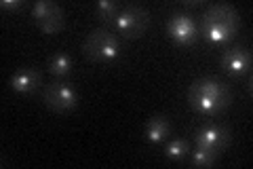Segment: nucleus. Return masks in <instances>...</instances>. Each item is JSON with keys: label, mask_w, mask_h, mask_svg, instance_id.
<instances>
[{"label": "nucleus", "mask_w": 253, "mask_h": 169, "mask_svg": "<svg viewBox=\"0 0 253 169\" xmlns=\"http://www.w3.org/2000/svg\"><path fill=\"white\" fill-rule=\"evenodd\" d=\"M190 106L201 116H217L230 106V91L217 78H199L188 93Z\"/></svg>", "instance_id": "1"}, {"label": "nucleus", "mask_w": 253, "mask_h": 169, "mask_svg": "<svg viewBox=\"0 0 253 169\" xmlns=\"http://www.w3.org/2000/svg\"><path fill=\"white\" fill-rule=\"evenodd\" d=\"M241 17L230 4H211L201 21V34L211 45H224L236 36Z\"/></svg>", "instance_id": "2"}, {"label": "nucleus", "mask_w": 253, "mask_h": 169, "mask_svg": "<svg viewBox=\"0 0 253 169\" xmlns=\"http://www.w3.org/2000/svg\"><path fill=\"white\" fill-rule=\"evenodd\" d=\"M83 53L91 61L110 63L118 57V53H121V43H118L116 34L110 28H97L84 38Z\"/></svg>", "instance_id": "3"}, {"label": "nucleus", "mask_w": 253, "mask_h": 169, "mask_svg": "<svg viewBox=\"0 0 253 169\" xmlns=\"http://www.w3.org/2000/svg\"><path fill=\"white\" fill-rule=\"evenodd\" d=\"M42 98L46 108H51L53 112H70L78 106V93L76 89L66 80H53V83L44 85V91H42Z\"/></svg>", "instance_id": "4"}, {"label": "nucleus", "mask_w": 253, "mask_h": 169, "mask_svg": "<svg viewBox=\"0 0 253 169\" xmlns=\"http://www.w3.org/2000/svg\"><path fill=\"white\" fill-rule=\"evenodd\" d=\"M150 23V13L139 4H129L125 9L118 11L116 19H114V26L116 30L121 32L123 36L126 38H137L146 32Z\"/></svg>", "instance_id": "5"}, {"label": "nucleus", "mask_w": 253, "mask_h": 169, "mask_svg": "<svg viewBox=\"0 0 253 169\" xmlns=\"http://www.w3.org/2000/svg\"><path fill=\"white\" fill-rule=\"evenodd\" d=\"M32 17H34L36 26L42 30V34H55L63 28V9L49 0H41L32 6Z\"/></svg>", "instance_id": "6"}, {"label": "nucleus", "mask_w": 253, "mask_h": 169, "mask_svg": "<svg viewBox=\"0 0 253 169\" xmlns=\"http://www.w3.org/2000/svg\"><path fill=\"white\" fill-rule=\"evenodd\" d=\"M194 144L196 148L209 150L215 157H219L230 144V131L221 125H207L194 133Z\"/></svg>", "instance_id": "7"}, {"label": "nucleus", "mask_w": 253, "mask_h": 169, "mask_svg": "<svg viewBox=\"0 0 253 169\" xmlns=\"http://www.w3.org/2000/svg\"><path fill=\"white\" fill-rule=\"evenodd\" d=\"M167 32L177 47H190L199 38V28H196V23L186 13L171 15V19L167 21Z\"/></svg>", "instance_id": "8"}, {"label": "nucleus", "mask_w": 253, "mask_h": 169, "mask_svg": "<svg viewBox=\"0 0 253 169\" xmlns=\"http://www.w3.org/2000/svg\"><path fill=\"white\" fill-rule=\"evenodd\" d=\"M221 66L228 74L232 76H245L249 74V68H251V53L243 47H232L228 49L224 55H221Z\"/></svg>", "instance_id": "9"}, {"label": "nucleus", "mask_w": 253, "mask_h": 169, "mask_svg": "<svg viewBox=\"0 0 253 169\" xmlns=\"http://www.w3.org/2000/svg\"><path fill=\"white\" fill-rule=\"evenodd\" d=\"M41 80L42 74L34 68H26V70H19L17 74H13L9 80V87L15 93H34L38 87H41Z\"/></svg>", "instance_id": "10"}, {"label": "nucleus", "mask_w": 253, "mask_h": 169, "mask_svg": "<svg viewBox=\"0 0 253 169\" xmlns=\"http://www.w3.org/2000/svg\"><path fill=\"white\" fill-rule=\"evenodd\" d=\"M171 133V123L167 116H152L146 123V129H144V138L150 144H161L169 138Z\"/></svg>", "instance_id": "11"}, {"label": "nucleus", "mask_w": 253, "mask_h": 169, "mask_svg": "<svg viewBox=\"0 0 253 169\" xmlns=\"http://www.w3.org/2000/svg\"><path fill=\"white\" fill-rule=\"evenodd\" d=\"M49 72L53 76H57V78L68 76L70 72H72V57H70L68 53L53 55V57L49 59Z\"/></svg>", "instance_id": "12"}, {"label": "nucleus", "mask_w": 253, "mask_h": 169, "mask_svg": "<svg viewBox=\"0 0 253 169\" xmlns=\"http://www.w3.org/2000/svg\"><path fill=\"white\" fill-rule=\"evenodd\" d=\"M95 11H97V17L101 21L110 23V21L116 19V15H118V11H121V9H118V4L112 2V0H99V2L95 4Z\"/></svg>", "instance_id": "13"}, {"label": "nucleus", "mask_w": 253, "mask_h": 169, "mask_svg": "<svg viewBox=\"0 0 253 169\" xmlns=\"http://www.w3.org/2000/svg\"><path fill=\"white\" fill-rule=\"evenodd\" d=\"M188 152H190L188 140L179 138V140H173L169 146H167V150H165V157H167L169 161H179V159H184Z\"/></svg>", "instance_id": "14"}, {"label": "nucleus", "mask_w": 253, "mask_h": 169, "mask_svg": "<svg viewBox=\"0 0 253 169\" xmlns=\"http://www.w3.org/2000/svg\"><path fill=\"white\" fill-rule=\"evenodd\" d=\"M215 155L213 152H209V150H203V148H196L194 152H192V165H196V167H211L213 163H215Z\"/></svg>", "instance_id": "15"}, {"label": "nucleus", "mask_w": 253, "mask_h": 169, "mask_svg": "<svg viewBox=\"0 0 253 169\" xmlns=\"http://www.w3.org/2000/svg\"><path fill=\"white\" fill-rule=\"evenodd\" d=\"M0 6H2V11H19V9H23V2L21 0H2L0 2Z\"/></svg>", "instance_id": "16"}, {"label": "nucleus", "mask_w": 253, "mask_h": 169, "mask_svg": "<svg viewBox=\"0 0 253 169\" xmlns=\"http://www.w3.org/2000/svg\"><path fill=\"white\" fill-rule=\"evenodd\" d=\"M205 2H203V0H188V2H186V6H203Z\"/></svg>", "instance_id": "17"}]
</instances>
